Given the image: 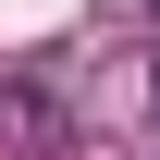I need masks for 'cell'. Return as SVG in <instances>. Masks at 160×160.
<instances>
[{
  "label": "cell",
  "mask_w": 160,
  "mask_h": 160,
  "mask_svg": "<svg viewBox=\"0 0 160 160\" xmlns=\"http://www.w3.org/2000/svg\"><path fill=\"white\" fill-rule=\"evenodd\" d=\"M148 99H160V62H148Z\"/></svg>",
  "instance_id": "1"
}]
</instances>
